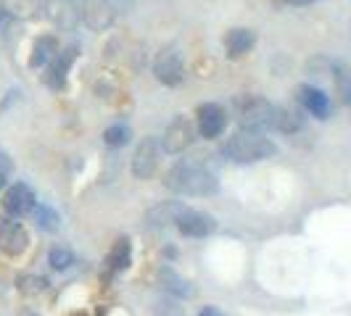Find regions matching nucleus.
I'll return each instance as SVG.
<instances>
[{
  "mask_svg": "<svg viewBox=\"0 0 351 316\" xmlns=\"http://www.w3.org/2000/svg\"><path fill=\"white\" fill-rule=\"evenodd\" d=\"M349 108H351V105H349Z\"/></svg>",
  "mask_w": 351,
  "mask_h": 316,
  "instance_id": "30",
  "label": "nucleus"
},
{
  "mask_svg": "<svg viewBox=\"0 0 351 316\" xmlns=\"http://www.w3.org/2000/svg\"><path fill=\"white\" fill-rule=\"evenodd\" d=\"M130 140H132V129L127 124H111L104 132V142L108 148H124Z\"/></svg>",
  "mask_w": 351,
  "mask_h": 316,
  "instance_id": "23",
  "label": "nucleus"
},
{
  "mask_svg": "<svg viewBox=\"0 0 351 316\" xmlns=\"http://www.w3.org/2000/svg\"><path fill=\"white\" fill-rule=\"evenodd\" d=\"M275 108L278 105H272L267 98H259V95H238L232 101V111H235L241 129H256V132L272 129Z\"/></svg>",
  "mask_w": 351,
  "mask_h": 316,
  "instance_id": "3",
  "label": "nucleus"
},
{
  "mask_svg": "<svg viewBox=\"0 0 351 316\" xmlns=\"http://www.w3.org/2000/svg\"><path fill=\"white\" fill-rule=\"evenodd\" d=\"M14 172V161L8 158L5 150H0V174H11Z\"/></svg>",
  "mask_w": 351,
  "mask_h": 316,
  "instance_id": "25",
  "label": "nucleus"
},
{
  "mask_svg": "<svg viewBox=\"0 0 351 316\" xmlns=\"http://www.w3.org/2000/svg\"><path fill=\"white\" fill-rule=\"evenodd\" d=\"M198 137V127L195 122H191L188 116H175L172 122L167 124L164 135H161V150L169 156H180L185 153Z\"/></svg>",
  "mask_w": 351,
  "mask_h": 316,
  "instance_id": "4",
  "label": "nucleus"
},
{
  "mask_svg": "<svg viewBox=\"0 0 351 316\" xmlns=\"http://www.w3.org/2000/svg\"><path fill=\"white\" fill-rule=\"evenodd\" d=\"M106 263H108L111 272H124V269H130V263H132V243H130L127 237H119V240L111 246V250H108Z\"/></svg>",
  "mask_w": 351,
  "mask_h": 316,
  "instance_id": "20",
  "label": "nucleus"
},
{
  "mask_svg": "<svg viewBox=\"0 0 351 316\" xmlns=\"http://www.w3.org/2000/svg\"><path fill=\"white\" fill-rule=\"evenodd\" d=\"M175 227L180 229V235H185V237H209L211 232L217 229V222H214V216L204 213V211L185 209L177 216Z\"/></svg>",
  "mask_w": 351,
  "mask_h": 316,
  "instance_id": "12",
  "label": "nucleus"
},
{
  "mask_svg": "<svg viewBox=\"0 0 351 316\" xmlns=\"http://www.w3.org/2000/svg\"><path fill=\"white\" fill-rule=\"evenodd\" d=\"M299 103L306 114H312L315 119H322V122H325V119H330V114H333V103H330V98H328L319 88H315V85H301L299 88Z\"/></svg>",
  "mask_w": 351,
  "mask_h": 316,
  "instance_id": "13",
  "label": "nucleus"
},
{
  "mask_svg": "<svg viewBox=\"0 0 351 316\" xmlns=\"http://www.w3.org/2000/svg\"><path fill=\"white\" fill-rule=\"evenodd\" d=\"M35 224L43 232H56V229L61 227V213L56 209H51V206H45V203H40V206H35Z\"/></svg>",
  "mask_w": 351,
  "mask_h": 316,
  "instance_id": "21",
  "label": "nucleus"
},
{
  "mask_svg": "<svg viewBox=\"0 0 351 316\" xmlns=\"http://www.w3.org/2000/svg\"><path fill=\"white\" fill-rule=\"evenodd\" d=\"M69 3H74V5H80V3H82V0H69Z\"/></svg>",
  "mask_w": 351,
  "mask_h": 316,
  "instance_id": "29",
  "label": "nucleus"
},
{
  "mask_svg": "<svg viewBox=\"0 0 351 316\" xmlns=\"http://www.w3.org/2000/svg\"><path fill=\"white\" fill-rule=\"evenodd\" d=\"M254 45H256V32L254 29L238 27V29H230L228 35H225V53H228V58H243Z\"/></svg>",
  "mask_w": 351,
  "mask_h": 316,
  "instance_id": "14",
  "label": "nucleus"
},
{
  "mask_svg": "<svg viewBox=\"0 0 351 316\" xmlns=\"http://www.w3.org/2000/svg\"><path fill=\"white\" fill-rule=\"evenodd\" d=\"M77 53H80V45H66V48H61V51L53 55V61L48 64V71H45V85L51 90H58L66 85V77H69L71 66H74V61H77Z\"/></svg>",
  "mask_w": 351,
  "mask_h": 316,
  "instance_id": "10",
  "label": "nucleus"
},
{
  "mask_svg": "<svg viewBox=\"0 0 351 316\" xmlns=\"http://www.w3.org/2000/svg\"><path fill=\"white\" fill-rule=\"evenodd\" d=\"M161 161V142L156 137H145L132 153V176L135 179H151L156 174Z\"/></svg>",
  "mask_w": 351,
  "mask_h": 316,
  "instance_id": "8",
  "label": "nucleus"
},
{
  "mask_svg": "<svg viewBox=\"0 0 351 316\" xmlns=\"http://www.w3.org/2000/svg\"><path fill=\"white\" fill-rule=\"evenodd\" d=\"M29 248V232L16 216H0V250L5 256H21Z\"/></svg>",
  "mask_w": 351,
  "mask_h": 316,
  "instance_id": "7",
  "label": "nucleus"
},
{
  "mask_svg": "<svg viewBox=\"0 0 351 316\" xmlns=\"http://www.w3.org/2000/svg\"><path fill=\"white\" fill-rule=\"evenodd\" d=\"M275 153H278L275 142L269 137H264V132H256V129H238L222 145V156L232 161V163H241V166L267 161Z\"/></svg>",
  "mask_w": 351,
  "mask_h": 316,
  "instance_id": "2",
  "label": "nucleus"
},
{
  "mask_svg": "<svg viewBox=\"0 0 351 316\" xmlns=\"http://www.w3.org/2000/svg\"><path fill=\"white\" fill-rule=\"evenodd\" d=\"M5 187V174H0V190Z\"/></svg>",
  "mask_w": 351,
  "mask_h": 316,
  "instance_id": "28",
  "label": "nucleus"
},
{
  "mask_svg": "<svg viewBox=\"0 0 351 316\" xmlns=\"http://www.w3.org/2000/svg\"><path fill=\"white\" fill-rule=\"evenodd\" d=\"M154 74L161 85L177 88L185 79V58L177 45H164L154 58Z\"/></svg>",
  "mask_w": 351,
  "mask_h": 316,
  "instance_id": "5",
  "label": "nucleus"
},
{
  "mask_svg": "<svg viewBox=\"0 0 351 316\" xmlns=\"http://www.w3.org/2000/svg\"><path fill=\"white\" fill-rule=\"evenodd\" d=\"M48 263H51V269H56V272H64V269H69L71 263H74V253H71V248L53 246L51 253H48Z\"/></svg>",
  "mask_w": 351,
  "mask_h": 316,
  "instance_id": "24",
  "label": "nucleus"
},
{
  "mask_svg": "<svg viewBox=\"0 0 351 316\" xmlns=\"http://www.w3.org/2000/svg\"><path fill=\"white\" fill-rule=\"evenodd\" d=\"M37 206V198L32 193V187L27 185V182H16V185H11L5 195H3V209L8 216H27V213H32Z\"/></svg>",
  "mask_w": 351,
  "mask_h": 316,
  "instance_id": "11",
  "label": "nucleus"
},
{
  "mask_svg": "<svg viewBox=\"0 0 351 316\" xmlns=\"http://www.w3.org/2000/svg\"><path fill=\"white\" fill-rule=\"evenodd\" d=\"M195 127L204 140H217L228 129V111L219 103H201L195 108Z\"/></svg>",
  "mask_w": 351,
  "mask_h": 316,
  "instance_id": "6",
  "label": "nucleus"
},
{
  "mask_svg": "<svg viewBox=\"0 0 351 316\" xmlns=\"http://www.w3.org/2000/svg\"><path fill=\"white\" fill-rule=\"evenodd\" d=\"M185 211L182 203H158L145 213V224L148 227H169L177 224V216Z\"/></svg>",
  "mask_w": 351,
  "mask_h": 316,
  "instance_id": "18",
  "label": "nucleus"
},
{
  "mask_svg": "<svg viewBox=\"0 0 351 316\" xmlns=\"http://www.w3.org/2000/svg\"><path fill=\"white\" fill-rule=\"evenodd\" d=\"M167 190L188 198H206L219 190V179L201 161H180L164 174Z\"/></svg>",
  "mask_w": 351,
  "mask_h": 316,
  "instance_id": "1",
  "label": "nucleus"
},
{
  "mask_svg": "<svg viewBox=\"0 0 351 316\" xmlns=\"http://www.w3.org/2000/svg\"><path fill=\"white\" fill-rule=\"evenodd\" d=\"M288 5H312V3H317V0H285Z\"/></svg>",
  "mask_w": 351,
  "mask_h": 316,
  "instance_id": "27",
  "label": "nucleus"
},
{
  "mask_svg": "<svg viewBox=\"0 0 351 316\" xmlns=\"http://www.w3.org/2000/svg\"><path fill=\"white\" fill-rule=\"evenodd\" d=\"M61 51L58 48V40L53 35H43L35 40L32 45V55H29V69H40V66H48L53 61V55Z\"/></svg>",
  "mask_w": 351,
  "mask_h": 316,
  "instance_id": "17",
  "label": "nucleus"
},
{
  "mask_svg": "<svg viewBox=\"0 0 351 316\" xmlns=\"http://www.w3.org/2000/svg\"><path fill=\"white\" fill-rule=\"evenodd\" d=\"M198 316H225V314H222L219 308H214V306H206V308L198 311Z\"/></svg>",
  "mask_w": 351,
  "mask_h": 316,
  "instance_id": "26",
  "label": "nucleus"
},
{
  "mask_svg": "<svg viewBox=\"0 0 351 316\" xmlns=\"http://www.w3.org/2000/svg\"><path fill=\"white\" fill-rule=\"evenodd\" d=\"M80 18L93 32H106L114 24L117 11H114V5L108 0H82L80 3Z\"/></svg>",
  "mask_w": 351,
  "mask_h": 316,
  "instance_id": "9",
  "label": "nucleus"
},
{
  "mask_svg": "<svg viewBox=\"0 0 351 316\" xmlns=\"http://www.w3.org/2000/svg\"><path fill=\"white\" fill-rule=\"evenodd\" d=\"M158 282H161V287H164L167 293H172L175 298H191V295H193L191 282L185 280V277H180L172 266H161V269H158Z\"/></svg>",
  "mask_w": 351,
  "mask_h": 316,
  "instance_id": "16",
  "label": "nucleus"
},
{
  "mask_svg": "<svg viewBox=\"0 0 351 316\" xmlns=\"http://www.w3.org/2000/svg\"><path fill=\"white\" fill-rule=\"evenodd\" d=\"M48 285L51 282L45 280V277H40V274H21L16 280V287L21 295H40V293L48 290Z\"/></svg>",
  "mask_w": 351,
  "mask_h": 316,
  "instance_id": "22",
  "label": "nucleus"
},
{
  "mask_svg": "<svg viewBox=\"0 0 351 316\" xmlns=\"http://www.w3.org/2000/svg\"><path fill=\"white\" fill-rule=\"evenodd\" d=\"M272 129H278L282 135H296L304 129V114L296 105H278L275 108V124Z\"/></svg>",
  "mask_w": 351,
  "mask_h": 316,
  "instance_id": "15",
  "label": "nucleus"
},
{
  "mask_svg": "<svg viewBox=\"0 0 351 316\" xmlns=\"http://www.w3.org/2000/svg\"><path fill=\"white\" fill-rule=\"evenodd\" d=\"M330 74H333V88L338 103L351 105V66L343 64V61H335L330 66Z\"/></svg>",
  "mask_w": 351,
  "mask_h": 316,
  "instance_id": "19",
  "label": "nucleus"
}]
</instances>
